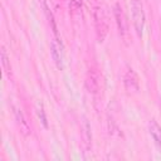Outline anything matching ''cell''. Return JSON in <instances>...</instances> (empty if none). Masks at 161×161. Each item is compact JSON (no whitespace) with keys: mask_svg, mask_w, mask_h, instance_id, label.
<instances>
[{"mask_svg":"<svg viewBox=\"0 0 161 161\" xmlns=\"http://www.w3.org/2000/svg\"><path fill=\"white\" fill-rule=\"evenodd\" d=\"M93 18H94V26H96V35L99 43H102L107 34H108V21L106 18L104 11L102 10L101 6H94L93 11Z\"/></svg>","mask_w":161,"mask_h":161,"instance_id":"7a4b0ae2","label":"cell"},{"mask_svg":"<svg viewBox=\"0 0 161 161\" xmlns=\"http://www.w3.org/2000/svg\"><path fill=\"white\" fill-rule=\"evenodd\" d=\"M35 113H36L39 122L43 125V127L48 128V118H47V113H45V108H44L43 102H40V101L35 102Z\"/></svg>","mask_w":161,"mask_h":161,"instance_id":"30bf717a","label":"cell"},{"mask_svg":"<svg viewBox=\"0 0 161 161\" xmlns=\"http://www.w3.org/2000/svg\"><path fill=\"white\" fill-rule=\"evenodd\" d=\"M14 113H15L16 122H18V125H19V127H20V131H21L25 136H28V135L30 133V128H29L28 122L25 121V117H24L21 109H19V108H14Z\"/></svg>","mask_w":161,"mask_h":161,"instance_id":"9c48e42d","label":"cell"},{"mask_svg":"<svg viewBox=\"0 0 161 161\" xmlns=\"http://www.w3.org/2000/svg\"><path fill=\"white\" fill-rule=\"evenodd\" d=\"M80 137H82L83 148L86 151H89L92 146V131H91V125L86 117H83V121L80 125Z\"/></svg>","mask_w":161,"mask_h":161,"instance_id":"52a82bcc","label":"cell"},{"mask_svg":"<svg viewBox=\"0 0 161 161\" xmlns=\"http://www.w3.org/2000/svg\"><path fill=\"white\" fill-rule=\"evenodd\" d=\"M50 53H52L53 60H54L55 65L58 67V69H63V67H64V64H63V59H64L63 44H62L59 36H55L52 40V43H50Z\"/></svg>","mask_w":161,"mask_h":161,"instance_id":"5b68a950","label":"cell"},{"mask_svg":"<svg viewBox=\"0 0 161 161\" xmlns=\"http://www.w3.org/2000/svg\"><path fill=\"white\" fill-rule=\"evenodd\" d=\"M99 84H101V77L98 70L92 67L88 69L87 75H86V88L91 94H97L99 91Z\"/></svg>","mask_w":161,"mask_h":161,"instance_id":"277c9868","label":"cell"},{"mask_svg":"<svg viewBox=\"0 0 161 161\" xmlns=\"http://www.w3.org/2000/svg\"><path fill=\"white\" fill-rule=\"evenodd\" d=\"M82 3L83 0H69V6L73 10H78L79 8H82Z\"/></svg>","mask_w":161,"mask_h":161,"instance_id":"7c38bea8","label":"cell"},{"mask_svg":"<svg viewBox=\"0 0 161 161\" xmlns=\"http://www.w3.org/2000/svg\"><path fill=\"white\" fill-rule=\"evenodd\" d=\"M113 14H114V19H116V24H117V29H118V34L121 35V38L127 39L128 36V21L126 19L125 11L121 6L119 3H116L113 6Z\"/></svg>","mask_w":161,"mask_h":161,"instance_id":"3957f363","label":"cell"},{"mask_svg":"<svg viewBox=\"0 0 161 161\" xmlns=\"http://www.w3.org/2000/svg\"><path fill=\"white\" fill-rule=\"evenodd\" d=\"M148 132H150L156 147L161 151V126L155 119H151L148 122Z\"/></svg>","mask_w":161,"mask_h":161,"instance_id":"ba28073f","label":"cell"},{"mask_svg":"<svg viewBox=\"0 0 161 161\" xmlns=\"http://www.w3.org/2000/svg\"><path fill=\"white\" fill-rule=\"evenodd\" d=\"M131 14H132V24L135 28V31L137 36H142L145 23H146V16H145V10L141 0H131Z\"/></svg>","mask_w":161,"mask_h":161,"instance_id":"6da1fadb","label":"cell"},{"mask_svg":"<svg viewBox=\"0 0 161 161\" xmlns=\"http://www.w3.org/2000/svg\"><path fill=\"white\" fill-rule=\"evenodd\" d=\"M1 64H3V69L5 70V73H10V60H9V57H8V53H6V49L3 47L1 48Z\"/></svg>","mask_w":161,"mask_h":161,"instance_id":"8fae6325","label":"cell"},{"mask_svg":"<svg viewBox=\"0 0 161 161\" xmlns=\"http://www.w3.org/2000/svg\"><path fill=\"white\" fill-rule=\"evenodd\" d=\"M123 84L130 93H136L140 89V80L133 69L126 70V73L123 74Z\"/></svg>","mask_w":161,"mask_h":161,"instance_id":"8992f818","label":"cell"}]
</instances>
